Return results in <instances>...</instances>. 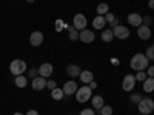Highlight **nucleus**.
<instances>
[{
	"label": "nucleus",
	"mask_w": 154,
	"mask_h": 115,
	"mask_svg": "<svg viewBox=\"0 0 154 115\" xmlns=\"http://www.w3.org/2000/svg\"><path fill=\"white\" fill-rule=\"evenodd\" d=\"M148 58H146V55L145 54H136V55H133V58H131V68L134 69V71H143V69H146L148 68Z\"/></svg>",
	"instance_id": "f257e3e1"
},
{
	"label": "nucleus",
	"mask_w": 154,
	"mask_h": 115,
	"mask_svg": "<svg viewBox=\"0 0 154 115\" xmlns=\"http://www.w3.org/2000/svg\"><path fill=\"white\" fill-rule=\"evenodd\" d=\"M9 71H11V74L12 75H23V72L26 71V63H25L23 60H19V58H16V60H12L11 61V65H9Z\"/></svg>",
	"instance_id": "f03ea898"
},
{
	"label": "nucleus",
	"mask_w": 154,
	"mask_h": 115,
	"mask_svg": "<svg viewBox=\"0 0 154 115\" xmlns=\"http://www.w3.org/2000/svg\"><path fill=\"white\" fill-rule=\"evenodd\" d=\"M137 108H139V112L143 114V115H148L154 111V101L151 98H142L137 103Z\"/></svg>",
	"instance_id": "7ed1b4c3"
},
{
	"label": "nucleus",
	"mask_w": 154,
	"mask_h": 115,
	"mask_svg": "<svg viewBox=\"0 0 154 115\" xmlns=\"http://www.w3.org/2000/svg\"><path fill=\"white\" fill-rule=\"evenodd\" d=\"M91 95H93V89L89 86H86V84L79 87V89H77V92H75V98H77L79 103H85V101H88Z\"/></svg>",
	"instance_id": "20e7f679"
},
{
	"label": "nucleus",
	"mask_w": 154,
	"mask_h": 115,
	"mask_svg": "<svg viewBox=\"0 0 154 115\" xmlns=\"http://www.w3.org/2000/svg\"><path fill=\"white\" fill-rule=\"evenodd\" d=\"M72 26L77 31H83L86 28V17L83 14H75L72 19Z\"/></svg>",
	"instance_id": "39448f33"
},
{
	"label": "nucleus",
	"mask_w": 154,
	"mask_h": 115,
	"mask_svg": "<svg viewBox=\"0 0 154 115\" xmlns=\"http://www.w3.org/2000/svg\"><path fill=\"white\" fill-rule=\"evenodd\" d=\"M114 37L120 38V40H125V38L130 37V31H128L126 26H120V25H117V26H114Z\"/></svg>",
	"instance_id": "423d86ee"
},
{
	"label": "nucleus",
	"mask_w": 154,
	"mask_h": 115,
	"mask_svg": "<svg viewBox=\"0 0 154 115\" xmlns=\"http://www.w3.org/2000/svg\"><path fill=\"white\" fill-rule=\"evenodd\" d=\"M134 84H136V77L134 75H130L128 74L125 78H123V83H122V87H123V91L126 92H130L134 89Z\"/></svg>",
	"instance_id": "0eeeda50"
},
{
	"label": "nucleus",
	"mask_w": 154,
	"mask_h": 115,
	"mask_svg": "<svg viewBox=\"0 0 154 115\" xmlns=\"http://www.w3.org/2000/svg\"><path fill=\"white\" fill-rule=\"evenodd\" d=\"M37 71H38V75L43 77V78H46V77L53 75L54 68H53V65H51V63H43V65H40V68H38Z\"/></svg>",
	"instance_id": "6e6552de"
},
{
	"label": "nucleus",
	"mask_w": 154,
	"mask_h": 115,
	"mask_svg": "<svg viewBox=\"0 0 154 115\" xmlns=\"http://www.w3.org/2000/svg\"><path fill=\"white\" fill-rule=\"evenodd\" d=\"M29 43L31 46H40L43 43V34L40 31H34L29 37Z\"/></svg>",
	"instance_id": "1a4fd4ad"
},
{
	"label": "nucleus",
	"mask_w": 154,
	"mask_h": 115,
	"mask_svg": "<svg viewBox=\"0 0 154 115\" xmlns=\"http://www.w3.org/2000/svg\"><path fill=\"white\" fill-rule=\"evenodd\" d=\"M32 89L34 91H42V89H45L46 87V80L43 78V77H35V78H32Z\"/></svg>",
	"instance_id": "9d476101"
},
{
	"label": "nucleus",
	"mask_w": 154,
	"mask_h": 115,
	"mask_svg": "<svg viewBox=\"0 0 154 115\" xmlns=\"http://www.w3.org/2000/svg\"><path fill=\"white\" fill-rule=\"evenodd\" d=\"M128 23L131 25V26H140V25L143 23V17L142 16H139L137 12H133V14H130L128 16Z\"/></svg>",
	"instance_id": "9b49d317"
},
{
	"label": "nucleus",
	"mask_w": 154,
	"mask_h": 115,
	"mask_svg": "<svg viewBox=\"0 0 154 115\" xmlns=\"http://www.w3.org/2000/svg\"><path fill=\"white\" fill-rule=\"evenodd\" d=\"M79 38H80V40H82L83 43H91V42H94L96 35H94V32H93V31L83 29V31L79 34Z\"/></svg>",
	"instance_id": "f8f14e48"
},
{
	"label": "nucleus",
	"mask_w": 154,
	"mask_h": 115,
	"mask_svg": "<svg viewBox=\"0 0 154 115\" xmlns=\"http://www.w3.org/2000/svg\"><path fill=\"white\" fill-rule=\"evenodd\" d=\"M137 35H139V38H142V40H148V38L151 37V29H149V26L140 25V26L137 28Z\"/></svg>",
	"instance_id": "ddd939ff"
},
{
	"label": "nucleus",
	"mask_w": 154,
	"mask_h": 115,
	"mask_svg": "<svg viewBox=\"0 0 154 115\" xmlns=\"http://www.w3.org/2000/svg\"><path fill=\"white\" fill-rule=\"evenodd\" d=\"M63 92H65V95H72L77 92V83L75 81H66L65 84H63Z\"/></svg>",
	"instance_id": "4468645a"
},
{
	"label": "nucleus",
	"mask_w": 154,
	"mask_h": 115,
	"mask_svg": "<svg viewBox=\"0 0 154 115\" xmlns=\"http://www.w3.org/2000/svg\"><path fill=\"white\" fill-rule=\"evenodd\" d=\"M79 77H80V81H82V83H85V84L91 83V81L94 80V75H93V72H91V71H82Z\"/></svg>",
	"instance_id": "2eb2a0df"
},
{
	"label": "nucleus",
	"mask_w": 154,
	"mask_h": 115,
	"mask_svg": "<svg viewBox=\"0 0 154 115\" xmlns=\"http://www.w3.org/2000/svg\"><path fill=\"white\" fill-rule=\"evenodd\" d=\"M105 23H106V20H105L103 16H97V17L93 20V28H94V29H102V28L105 26Z\"/></svg>",
	"instance_id": "dca6fc26"
},
{
	"label": "nucleus",
	"mask_w": 154,
	"mask_h": 115,
	"mask_svg": "<svg viewBox=\"0 0 154 115\" xmlns=\"http://www.w3.org/2000/svg\"><path fill=\"white\" fill-rule=\"evenodd\" d=\"M143 91L145 92L154 91V77H146V80L143 81Z\"/></svg>",
	"instance_id": "f3484780"
},
{
	"label": "nucleus",
	"mask_w": 154,
	"mask_h": 115,
	"mask_svg": "<svg viewBox=\"0 0 154 115\" xmlns=\"http://www.w3.org/2000/svg\"><path fill=\"white\" fill-rule=\"evenodd\" d=\"M91 103H93V108H97V109H100L102 106H105V101H103V97L102 95H94L91 98Z\"/></svg>",
	"instance_id": "a211bd4d"
},
{
	"label": "nucleus",
	"mask_w": 154,
	"mask_h": 115,
	"mask_svg": "<svg viewBox=\"0 0 154 115\" xmlns=\"http://www.w3.org/2000/svg\"><path fill=\"white\" fill-rule=\"evenodd\" d=\"M112 38H114V32L111 29H105L103 32H102V40H103L105 43H109Z\"/></svg>",
	"instance_id": "6ab92c4d"
},
{
	"label": "nucleus",
	"mask_w": 154,
	"mask_h": 115,
	"mask_svg": "<svg viewBox=\"0 0 154 115\" xmlns=\"http://www.w3.org/2000/svg\"><path fill=\"white\" fill-rule=\"evenodd\" d=\"M14 83H16L17 87H25V86H26V83H28V80H26V77H25V75H17Z\"/></svg>",
	"instance_id": "aec40b11"
},
{
	"label": "nucleus",
	"mask_w": 154,
	"mask_h": 115,
	"mask_svg": "<svg viewBox=\"0 0 154 115\" xmlns=\"http://www.w3.org/2000/svg\"><path fill=\"white\" fill-rule=\"evenodd\" d=\"M63 95H65V92H63V89H53L51 91V97H53V100H62Z\"/></svg>",
	"instance_id": "412c9836"
},
{
	"label": "nucleus",
	"mask_w": 154,
	"mask_h": 115,
	"mask_svg": "<svg viewBox=\"0 0 154 115\" xmlns=\"http://www.w3.org/2000/svg\"><path fill=\"white\" fill-rule=\"evenodd\" d=\"M103 17H105V20L111 25V26H117V22H119V20H117V17H114L112 14H109V12H106V14H105Z\"/></svg>",
	"instance_id": "4be33fe9"
},
{
	"label": "nucleus",
	"mask_w": 154,
	"mask_h": 115,
	"mask_svg": "<svg viewBox=\"0 0 154 115\" xmlns=\"http://www.w3.org/2000/svg\"><path fill=\"white\" fill-rule=\"evenodd\" d=\"M68 75H71V77H77V75H80V69H79V66H75V65H69V66H68Z\"/></svg>",
	"instance_id": "5701e85b"
},
{
	"label": "nucleus",
	"mask_w": 154,
	"mask_h": 115,
	"mask_svg": "<svg viewBox=\"0 0 154 115\" xmlns=\"http://www.w3.org/2000/svg\"><path fill=\"white\" fill-rule=\"evenodd\" d=\"M96 11H97V14H99V16H105L106 12H108V5H106V3H100V5L97 6Z\"/></svg>",
	"instance_id": "b1692460"
},
{
	"label": "nucleus",
	"mask_w": 154,
	"mask_h": 115,
	"mask_svg": "<svg viewBox=\"0 0 154 115\" xmlns=\"http://www.w3.org/2000/svg\"><path fill=\"white\" fill-rule=\"evenodd\" d=\"M99 112H100V115H112V108L105 105V106H102L99 109Z\"/></svg>",
	"instance_id": "393cba45"
},
{
	"label": "nucleus",
	"mask_w": 154,
	"mask_h": 115,
	"mask_svg": "<svg viewBox=\"0 0 154 115\" xmlns=\"http://www.w3.org/2000/svg\"><path fill=\"white\" fill-rule=\"evenodd\" d=\"M134 77H136V81H145L148 75H146V72H145V71H139Z\"/></svg>",
	"instance_id": "a878e982"
},
{
	"label": "nucleus",
	"mask_w": 154,
	"mask_h": 115,
	"mask_svg": "<svg viewBox=\"0 0 154 115\" xmlns=\"http://www.w3.org/2000/svg\"><path fill=\"white\" fill-rule=\"evenodd\" d=\"M145 55H146L148 60H154V45L149 46V48L146 49V54H145Z\"/></svg>",
	"instance_id": "bb28decb"
},
{
	"label": "nucleus",
	"mask_w": 154,
	"mask_h": 115,
	"mask_svg": "<svg viewBox=\"0 0 154 115\" xmlns=\"http://www.w3.org/2000/svg\"><path fill=\"white\" fill-rule=\"evenodd\" d=\"M69 37H71V40H75V38H77V29L74 28V26H69Z\"/></svg>",
	"instance_id": "cd10ccee"
},
{
	"label": "nucleus",
	"mask_w": 154,
	"mask_h": 115,
	"mask_svg": "<svg viewBox=\"0 0 154 115\" xmlns=\"http://www.w3.org/2000/svg\"><path fill=\"white\" fill-rule=\"evenodd\" d=\"M46 87L49 89V91H53V89H56V81H54V80H49V81H46Z\"/></svg>",
	"instance_id": "c85d7f7f"
},
{
	"label": "nucleus",
	"mask_w": 154,
	"mask_h": 115,
	"mask_svg": "<svg viewBox=\"0 0 154 115\" xmlns=\"http://www.w3.org/2000/svg\"><path fill=\"white\" fill-rule=\"evenodd\" d=\"M80 115H96V114H94L93 109H83V111L80 112Z\"/></svg>",
	"instance_id": "c756f323"
},
{
	"label": "nucleus",
	"mask_w": 154,
	"mask_h": 115,
	"mask_svg": "<svg viewBox=\"0 0 154 115\" xmlns=\"http://www.w3.org/2000/svg\"><path fill=\"white\" fill-rule=\"evenodd\" d=\"M140 100H142V98H140V95H139V94H134V95H131V101H133V103H139Z\"/></svg>",
	"instance_id": "7c9ffc66"
},
{
	"label": "nucleus",
	"mask_w": 154,
	"mask_h": 115,
	"mask_svg": "<svg viewBox=\"0 0 154 115\" xmlns=\"http://www.w3.org/2000/svg\"><path fill=\"white\" fill-rule=\"evenodd\" d=\"M146 75H148V77H154V66H149V68L146 69Z\"/></svg>",
	"instance_id": "2f4dec72"
},
{
	"label": "nucleus",
	"mask_w": 154,
	"mask_h": 115,
	"mask_svg": "<svg viewBox=\"0 0 154 115\" xmlns=\"http://www.w3.org/2000/svg\"><path fill=\"white\" fill-rule=\"evenodd\" d=\"M62 28H63V22H62V20H57V25H56V29H57V31H60Z\"/></svg>",
	"instance_id": "473e14b6"
},
{
	"label": "nucleus",
	"mask_w": 154,
	"mask_h": 115,
	"mask_svg": "<svg viewBox=\"0 0 154 115\" xmlns=\"http://www.w3.org/2000/svg\"><path fill=\"white\" fill-rule=\"evenodd\" d=\"M143 23H145V26H149V25H151V17H145Z\"/></svg>",
	"instance_id": "72a5a7b5"
},
{
	"label": "nucleus",
	"mask_w": 154,
	"mask_h": 115,
	"mask_svg": "<svg viewBox=\"0 0 154 115\" xmlns=\"http://www.w3.org/2000/svg\"><path fill=\"white\" fill-rule=\"evenodd\" d=\"M37 72H38L37 69H31V71H29V75H31V77H34V78H35V74H37Z\"/></svg>",
	"instance_id": "f704fd0d"
},
{
	"label": "nucleus",
	"mask_w": 154,
	"mask_h": 115,
	"mask_svg": "<svg viewBox=\"0 0 154 115\" xmlns=\"http://www.w3.org/2000/svg\"><path fill=\"white\" fill-rule=\"evenodd\" d=\"M26 115H38V112H37V111H28Z\"/></svg>",
	"instance_id": "c9c22d12"
},
{
	"label": "nucleus",
	"mask_w": 154,
	"mask_h": 115,
	"mask_svg": "<svg viewBox=\"0 0 154 115\" xmlns=\"http://www.w3.org/2000/svg\"><path fill=\"white\" fill-rule=\"evenodd\" d=\"M148 6H149L151 9H154V0H149V2H148Z\"/></svg>",
	"instance_id": "e433bc0d"
},
{
	"label": "nucleus",
	"mask_w": 154,
	"mask_h": 115,
	"mask_svg": "<svg viewBox=\"0 0 154 115\" xmlns=\"http://www.w3.org/2000/svg\"><path fill=\"white\" fill-rule=\"evenodd\" d=\"M89 87H91V89H96V87H97V84H96L94 81H91V83H89Z\"/></svg>",
	"instance_id": "4c0bfd02"
},
{
	"label": "nucleus",
	"mask_w": 154,
	"mask_h": 115,
	"mask_svg": "<svg viewBox=\"0 0 154 115\" xmlns=\"http://www.w3.org/2000/svg\"><path fill=\"white\" fill-rule=\"evenodd\" d=\"M14 115H23V114H20V112H16V114H14Z\"/></svg>",
	"instance_id": "58836bf2"
},
{
	"label": "nucleus",
	"mask_w": 154,
	"mask_h": 115,
	"mask_svg": "<svg viewBox=\"0 0 154 115\" xmlns=\"http://www.w3.org/2000/svg\"><path fill=\"white\" fill-rule=\"evenodd\" d=\"M26 2H34V0H26Z\"/></svg>",
	"instance_id": "ea45409f"
}]
</instances>
